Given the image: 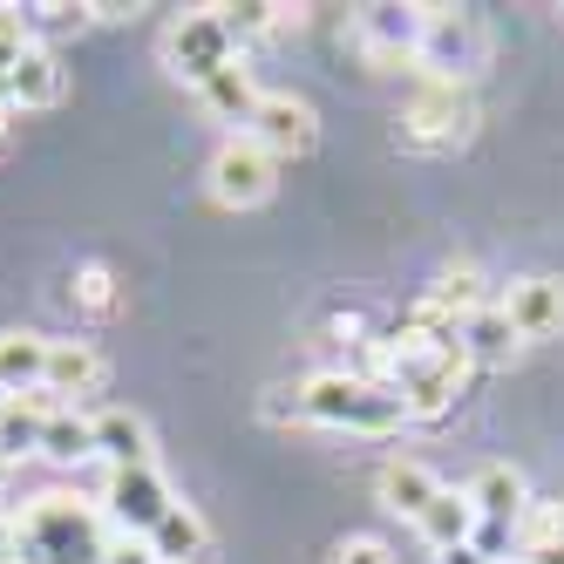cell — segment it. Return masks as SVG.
<instances>
[{"mask_svg": "<svg viewBox=\"0 0 564 564\" xmlns=\"http://www.w3.org/2000/svg\"><path fill=\"white\" fill-rule=\"evenodd\" d=\"M42 388L62 401V409H68L75 394H96L102 388V354L89 340H48V375H42Z\"/></svg>", "mask_w": 564, "mask_h": 564, "instance_id": "obj_14", "label": "cell"}, {"mask_svg": "<svg viewBox=\"0 0 564 564\" xmlns=\"http://www.w3.org/2000/svg\"><path fill=\"white\" fill-rule=\"evenodd\" d=\"M62 409V401L48 388H34V394H8L0 401V463H14V456H42V422Z\"/></svg>", "mask_w": 564, "mask_h": 564, "instance_id": "obj_12", "label": "cell"}, {"mask_svg": "<svg viewBox=\"0 0 564 564\" xmlns=\"http://www.w3.org/2000/svg\"><path fill=\"white\" fill-rule=\"evenodd\" d=\"M476 123V109H469V89L456 83H422V96L401 109V143L409 150H456Z\"/></svg>", "mask_w": 564, "mask_h": 564, "instance_id": "obj_7", "label": "cell"}, {"mask_svg": "<svg viewBox=\"0 0 564 564\" xmlns=\"http://www.w3.org/2000/svg\"><path fill=\"white\" fill-rule=\"evenodd\" d=\"M171 510H177V497H171V482L156 476V463H143V469H109V482H102V517H109L116 538H150Z\"/></svg>", "mask_w": 564, "mask_h": 564, "instance_id": "obj_5", "label": "cell"}, {"mask_svg": "<svg viewBox=\"0 0 564 564\" xmlns=\"http://www.w3.org/2000/svg\"><path fill=\"white\" fill-rule=\"evenodd\" d=\"M510 564H564V544H517Z\"/></svg>", "mask_w": 564, "mask_h": 564, "instance_id": "obj_30", "label": "cell"}, {"mask_svg": "<svg viewBox=\"0 0 564 564\" xmlns=\"http://www.w3.org/2000/svg\"><path fill=\"white\" fill-rule=\"evenodd\" d=\"M34 48V34H28V21H21V8H0V75H8L21 55Z\"/></svg>", "mask_w": 564, "mask_h": 564, "instance_id": "obj_27", "label": "cell"}, {"mask_svg": "<svg viewBox=\"0 0 564 564\" xmlns=\"http://www.w3.org/2000/svg\"><path fill=\"white\" fill-rule=\"evenodd\" d=\"M89 422H96V456L109 469H143L150 463V422L137 409H102Z\"/></svg>", "mask_w": 564, "mask_h": 564, "instance_id": "obj_15", "label": "cell"}, {"mask_svg": "<svg viewBox=\"0 0 564 564\" xmlns=\"http://www.w3.org/2000/svg\"><path fill=\"white\" fill-rule=\"evenodd\" d=\"M205 184H212V197H218L225 212H252V205H265V197H272L279 164H272V156H265L246 130H238L231 143H218V156H212Z\"/></svg>", "mask_w": 564, "mask_h": 564, "instance_id": "obj_6", "label": "cell"}, {"mask_svg": "<svg viewBox=\"0 0 564 564\" xmlns=\"http://www.w3.org/2000/svg\"><path fill=\"white\" fill-rule=\"evenodd\" d=\"M143 544H150V557H156V564H197V557L212 551V523L197 517L191 503H177V510H171L164 523H156V531H150Z\"/></svg>", "mask_w": 564, "mask_h": 564, "instance_id": "obj_17", "label": "cell"}, {"mask_svg": "<svg viewBox=\"0 0 564 564\" xmlns=\"http://www.w3.org/2000/svg\"><path fill=\"white\" fill-rule=\"evenodd\" d=\"M48 375V340L28 334V327H8L0 334V394H34Z\"/></svg>", "mask_w": 564, "mask_h": 564, "instance_id": "obj_18", "label": "cell"}, {"mask_svg": "<svg viewBox=\"0 0 564 564\" xmlns=\"http://www.w3.org/2000/svg\"><path fill=\"white\" fill-rule=\"evenodd\" d=\"M497 306H503V319L517 327V340H551V334H564V279H551V272L510 279V293Z\"/></svg>", "mask_w": 564, "mask_h": 564, "instance_id": "obj_9", "label": "cell"}, {"mask_svg": "<svg viewBox=\"0 0 564 564\" xmlns=\"http://www.w3.org/2000/svg\"><path fill=\"white\" fill-rule=\"evenodd\" d=\"M68 293H75V306H83V313H109L116 306V272L109 265H75Z\"/></svg>", "mask_w": 564, "mask_h": 564, "instance_id": "obj_25", "label": "cell"}, {"mask_svg": "<svg viewBox=\"0 0 564 564\" xmlns=\"http://www.w3.org/2000/svg\"><path fill=\"white\" fill-rule=\"evenodd\" d=\"M0 564H14V517L0 510Z\"/></svg>", "mask_w": 564, "mask_h": 564, "instance_id": "obj_32", "label": "cell"}, {"mask_svg": "<svg viewBox=\"0 0 564 564\" xmlns=\"http://www.w3.org/2000/svg\"><path fill=\"white\" fill-rule=\"evenodd\" d=\"M435 564H490L482 544H456V551H435Z\"/></svg>", "mask_w": 564, "mask_h": 564, "instance_id": "obj_31", "label": "cell"}, {"mask_svg": "<svg viewBox=\"0 0 564 564\" xmlns=\"http://www.w3.org/2000/svg\"><path fill=\"white\" fill-rule=\"evenodd\" d=\"M415 34H422V14L415 8H368V14H360V42H368L375 62L415 55Z\"/></svg>", "mask_w": 564, "mask_h": 564, "instance_id": "obj_19", "label": "cell"}, {"mask_svg": "<svg viewBox=\"0 0 564 564\" xmlns=\"http://www.w3.org/2000/svg\"><path fill=\"white\" fill-rule=\"evenodd\" d=\"M259 96H265V89L252 83V68H246V62H231L225 75H212V83L197 89V102H205V109L218 116V123H252Z\"/></svg>", "mask_w": 564, "mask_h": 564, "instance_id": "obj_20", "label": "cell"}, {"mask_svg": "<svg viewBox=\"0 0 564 564\" xmlns=\"http://www.w3.org/2000/svg\"><path fill=\"white\" fill-rule=\"evenodd\" d=\"M218 21L238 34V42H252V34H272V28H300V8H279V0H231V8H218Z\"/></svg>", "mask_w": 564, "mask_h": 564, "instance_id": "obj_24", "label": "cell"}, {"mask_svg": "<svg viewBox=\"0 0 564 564\" xmlns=\"http://www.w3.org/2000/svg\"><path fill=\"white\" fill-rule=\"evenodd\" d=\"M415 531L429 538V551H456V544H476L482 517H476V503H469L463 490H449V482H442V497L422 510V523H415Z\"/></svg>", "mask_w": 564, "mask_h": 564, "instance_id": "obj_16", "label": "cell"}, {"mask_svg": "<svg viewBox=\"0 0 564 564\" xmlns=\"http://www.w3.org/2000/svg\"><path fill=\"white\" fill-rule=\"evenodd\" d=\"M375 497H381V510L422 523V510L442 497V482H435L422 463H409V456H388V463H381V476H375Z\"/></svg>", "mask_w": 564, "mask_h": 564, "instance_id": "obj_13", "label": "cell"}, {"mask_svg": "<svg viewBox=\"0 0 564 564\" xmlns=\"http://www.w3.org/2000/svg\"><path fill=\"white\" fill-rule=\"evenodd\" d=\"M42 456H48V463H89V456H96V422L75 415V409H55V415L42 422Z\"/></svg>", "mask_w": 564, "mask_h": 564, "instance_id": "obj_22", "label": "cell"}, {"mask_svg": "<svg viewBox=\"0 0 564 564\" xmlns=\"http://www.w3.org/2000/svg\"><path fill=\"white\" fill-rule=\"evenodd\" d=\"M109 551V517L83 497L48 490L14 517V564H102Z\"/></svg>", "mask_w": 564, "mask_h": 564, "instance_id": "obj_2", "label": "cell"}, {"mask_svg": "<svg viewBox=\"0 0 564 564\" xmlns=\"http://www.w3.org/2000/svg\"><path fill=\"white\" fill-rule=\"evenodd\" d=\"M327 564H394V551H388L381 538H368V531H360V538H340Z\"/></svg>", "mask_w": 564, "mask_h": 564, "instance_id": "obj_28", "label": "cell"}, {"mask_svg": "<svg viewBox=\"0 0 564 564\" xmlns=\"http://www.w3.org/2000/svg\"><path fill=\"white\" fill-rule=\"evenodd\" d=\"M422 34H415V62L429 83H456L469 89V75L482 68V21L463 8H415Z\"/></svg>", "mask_w": 564, "mask_h": 564, "instance_id": "obj_4", "label": "cell"}, {"mask_svg": "<svg viewBox=\"0 0 564 564\" xmlns=\"http://www.w3.org/2000/svg\"><path fill=\"white\" fill-rule=\"evenodd\" d=\"M517 544H564V497H557V503H531V510H523Z\"/></svg>", "mask_w": 564, "mask_h": 564, "instance_id": "obj_26", "label": "cell"}, {"mask_svg": "<svg viewBox=\"0 0 564 564\" xmlns=\"http://www.w3.org/2000/svg\"><path fill=\"white\" fill-rule=\"evenodd\" d=\"M463 497L476 503L482 531H517L523 510H531V482H523V469H510V463H482V469L463 482Z\"/></svg>", "mask_w": 564, "mask_h": 564, "instance_id": "obj_10", "label": "cell"}, {"mask_svg": "<svg viewBox=\"0 0 564 564\" xmlns=\"http://www.w3.org/2000/svg\"><path fill=\"white\" fill-rule=\"evenodd\" d=\"M8 116H14V109H8V96H0V137H8Z\"/></svg>", "mask_w": 564, "mask_h": 564, "instance_id": "obj_33", "label": "cell"}, {"mask_svg": "<svg viewBox=\"0 0 564 564\" xmlns=\"http://www.w3.org/2000/svg\"><path fill=\"white\" fill-rule=\"evenodd\" d=\"M68 89V75H62V55L34 42L8 75H0V96H8V109H55Z\"/></svg>", "mask_w": 564, "mask_h": 564, "instance_id": "obj_11", "label": "cell"}, {"mask_svg": "<svg viewBox=\"0 0 564 564\" xmlns=\"http://www.w3.org/2000/svg\"><path fill=\"white\" fill-rule=\"evenodd\" d=\"M102 564H156V557H150V544H143V538H109Z\"/></svg>", "mask_w": 564, "mask_h": 564, "instance_id": "obj_29", "label": "cell"}, {"mask_svg": "<svg viewBox=\"0 0 564 564\" xmlns=\"http://www.w3.org/2000/svg\"><path fill=\"white\" fill-rule=\"evenodd\" d=\"M164 62H171L177 83L205 89L212 75H225L231 62H246V42H238V34L218 21V8H191V14H177V21L164 28Z\"/></svg>", "mask_w": 564, "mask_h": 564, "instance_id": "obj_3", "label": "cell"}, {"mask_svg": "<svg viewBox=\"0 0 564 564\" xmlns=\"http://www.w3.org/2000/svg\"><path fill=\"white\" fill-rule=\"evenodd\" d=\"M272 422H319V429H354V435H394L409 422L401 394L381 388L375 375H354V368H334V375H313L300 388H279L265 401Z\"/></svg>", "mask_w": 564, "mask_h": 564, "instance_id": "obj_1", "label": "cell"}, {"mask_svg": "<svg viewBox=\"0 0 564 564\" xmlns=\"http://www.w3.org/2000/svg\"><path fill=\"white\" fill-rule=\"evenodd\" d=\"M0 401H8V394H0Z\"/></svg>", "mask_w": 564, "mask_h": 564, "instance_id": "obj_35", "label": "cell"}, {"mask_svg": "<svg viewBox=\"0 0 564 564\" xmlns=\"http://www.w3.org/2000/svg\"><path fill=\"white\" fill-rule=\"evenodd\" d=\"M523 340H517V327L503 319V306H476L469 319H463V354L469 360H510Z\"/></svg>", "mask_w": 564, "mask_h": 564, "instance_id": "obj_21", "label": "cell"}, {"mask_svg": "<svg viewBox=\"0 0 564 564\" xmlns=\"http://www.w3.org/2000/svg\"><path fill=\"white\" fill-rule=\"evenodd\" d=\"M0 482H8V463H0Z\"/></svg>", "mask_w": 564, "mask_h": 564, "instance_id": "obj_34", "label": "cell"}, {"mask_svg": "<svg viewBox=\"0 0 564 564\" xmlns=\"http://www.w3.org/2000/svg\"><path fill=\"white\" fill-rule=\"evenodd\" d=\"M429 306H435L442 319H456V327H463L476 306H490V300H482L476 265H449V272H442V279H435V293H429Z\"/></svg>", "mask_w": 564, "mask_h": 564, "instance_id": "obj_23", "label": "cell"}, {"mask_svg": "<svg viewBox=\"0 0 564 564\" xmlns=\"http://www.w3.org/2000/svg\"><path fill=\"white\" fill-rule=\"evenodd\" d=\"M246 137L272 156V164H279V156H306V150L319 143V116H313V102H306V96L272 89V96H259V109H252Z\"/></svg>", "mask_w": 564, "mask_h": 564, "instance_id": "obj_8", "label": "cell"}]
</instances>
